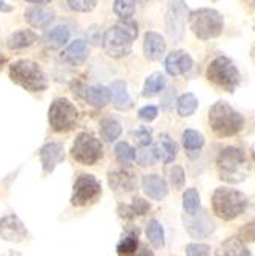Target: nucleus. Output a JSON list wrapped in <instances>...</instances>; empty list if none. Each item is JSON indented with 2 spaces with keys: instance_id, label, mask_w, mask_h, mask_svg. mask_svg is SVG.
<instances>
[{
  "instance_id": "nucleus-14",
  "label": "nucleus",
  "mask_w": 255,
  "mask_h": 256,
  "mask_svg": "<svg viewBox=\"0 0 255 256\" xmlns=\"http://www.w3.org/2000/svg\"><path fill=\"white\" fill-rule=\"evenodd\" d=\"M108 182H109V188L114 192L128 194L137 188V176L131 170L117 169L108 174Z\"/></svg>"
},
{
  "instance_id": "nucleus-1",
  "label": "nucleus",
  "mask_w": 255,
  "mask_h": 256,
  "mask_svg": "<svg viewBox=\"0 0 255 256\" xmlns=\"http://www.w3.org/2000/svg\"><path fill=\"white\" fill-rule=\"evenodd\" d=\"M138 36L137 23L131 18H122L120 23L106 30L103 36V50L112 58H123L132 52V42Z\"/></svg>"
},
{
  "instance_id": "nucleus-17",
  "label": "nucleus",
  "mask_w": 255,
  "mask_h": 256,
  "mask_svg": "<svg viewBox=\"0 0 255 256\" xmlns=\"http://www.w3.org/2000/svg\"><path fill=\"white\" fill-rule=\"evenodd\" d=\"M54 18H56V12L51 8H46V6H39V5L31 6L25 12V20L33 28H37V30L48 28L54 22Z\"/></svg>"
},
{
  "instance_id": "nucleus-29",
  "label": "nucleus",
  "mask_w": 255,
  "mask_h": 256,
  "mask_svg": "<svg viewBox=\"0 0 255 256\" xmlns=\"http://www.w3.org/2000/svg\"><path fill=\"white\" fill-rule=\"evenodd\" d=\"M100 134L108 143L115 142L122 135V124L114 118H105L100 123Z\"/></svg>"
},
{
  "instance_id": "nucleus-9",
  "label": "nucleus",
  "mask_w": 255,
  "mask_h": 256,
  "mask_svg": "<svg viewBox=\"0 0 255 256\" xmlns=\"http://www.w3.org/2000/svg\"><path fill=\"white\" fill-rule=\"evenodd\" d=\"M73 158L83 166H94L103 156V146L100 140L89 132H80L71 148Z\"/></svg>"
},
{
  "instance_id": "nucleus-40",
  "label": "nucleus",
  "mask_w": 255,
  "mask_h": 256,
  "mask_svg": "<svg viewBox=\"0 0 255 256\" xmlns=\"http://www.w3.org/2000/svg\"><path fill=\"white\" fill-rule=\"evenodd\" d=\"M169 181L175 189H181L184 184V172L180 166H174L169 170Z\"/></svg>"
},
{
  "instance_id": "nucleus-10",
  "label": "nucleus",
  "mask_w": 255,
  "mask_h": 256,
  "mask_svg": "<svg viewBox=\"0 0 255 256\" xmlns=\"http://www.w3.org/2000/svg\"><path fill=\"white\" fill-rule=\"evenodd\" d=\"M102 195V184L100 181L89 174H82L77 176L73 186V195H71V204L74 207H83L88 204H92L99 200Z\"/></svg>"
},
{
  "instance_id": "nucleus-18",
  "label": "nucleus",
  "mask_w": 255,
  "mask_h": 256,
  "mask_svg": "<svg viewBox=\"0 0 255 256\" xmlns=\"http://www.w3.org/2000/svg\"><path fill=\"white\" fill-rule=\"evenodd\" d=\"M88 54H89V48L86 42L79 38V40H74L69 46H66L60 54V58L73 66H79L85 63V60L88 58Z\"/></svg>"
},
{
  "instance_id": "nucleus-16",
  "label": "nucleus",
  "mask_w": 255,
  "mask_h": 256,
  "mask_svg": "<svg viewBox=\"0 0 255 256\" xmlns=\"http://www.w3.org/2000/svg\"><path fill=\"white\" fill-rule=\"evenodd\" d=\"M166 51V42L157 32H146L143 40V54L151 62H158L165 56Z\"/></svg>"
},
{
  "instance_id": "nucleus-33",
  "label": "nucleus",
  "mask_w": 255,
  "mask_h": 256,
  "mask_svg": "<svg viewBox=\"0 0 255 256\" xmlns=\"http://www.w3.org/2000/svg\"><path fill=\"white\" fill-rule=\"evenodd\" d=\"M181 142L186 150H198L204 144V136L195 129H186L181 135Z\"/></svg>"
},
{
  "instance_id": "nucleus-21",
  "label": "nucleus",
  "mask_w": 255,
  "mask_h": 256,
  "mask_svg": "<svg viewBox=\"0 0 255 256\" xmlns=\"http://www.w3.org/2000/svg\"><path fill=\"white\" fill-rule=\"evenodd\" d=\"M85 100L88 102V104H91L96 109H103L111 103V94L109 89L102 86V84H94L86 89L85 94Z\"/></svg>"
},
{
  "instance_id": "nucleus-6",
  "label": "nucleus",
  "mask_w": 255,
  "mask_h": 256,
  "mask_svg": "<svg viewBox=\"0 0 255 256\" xmlns=\"http://www.w3.org/2000/svg\"><path fill=\"white\" fill-rule=\"evenodd\" d=\"M189 26L200 40L215 38L223 31V16L211 8L195 10L189 14Z\"/></svg>"
},
{
  "instance_id": "nucleus-2",
  "label": "nucleus",
  "mask_w": 255,
  "mask_h": 256,
  "mask_svg": "<svg viewBox=\"0 0 255 256\" xmlns=\"http://www.w3.org/2000/svg\"><path fill=\"white\" fill-rule=\"evenodd\" d=\"M10 78L28 92H42L48 88V77L40 64L28 58H20L11 63Z\"/></svg>"
},
{
  "instance_id": "nucleus-25",
  "label": "nucleus",
  "mask_w": 255,
  "mask_h": 256,
  "mask_svg": "<svg viewBox=\"0 0 255 256\" xmlns=\"http://www.w3.org/2000/svg\"><path fill=\"white\" fill-rule=\"evenodd\" d=\"M184 227L189 232V235L194 238H204L214 230V222L207 218V215H201L198 220H191L184 222Z\"/></svg>"
},
{
  "instance_id": "nucleus-15",
  "label": "nucleus",
  "mask_w": 255,
  "mask_h": 256,
  "mask_svg": "<svg viewBox=\"0 0 255 256\" xmlns=\"http://www.w3.org/2000/svg\"><path fill=\"white\" fill-rule=\"evenodd\" d=\"M166 72L172 77L186 74L192 68V58L188 52L184 51H172L165 62Z\"/></svg>"
},
{
  "instance_id": "nucleus-28",
  "label": "nucleus",
  "mask_w": 255,
  "mask_h": 256,
  "mask_svg": "<svg viewBox=\"0 0 255 256\" xmlns=\"http://www.w3.org/2000/svg\"><path fill=\"white\" fill-rule=\"evenodd\" d=\"M221 253L227 256H249L250 254V252L244 246V241L240 240V236L227 238L221 244Z\"/></svg>"
},
{
  "instance_id": "nucleus-49",
  "label": "nucleus",
  "mask_w": 255,
  "mask_h": 256,
  "mask_svg": "<svg viewBox=\"0 0 255 256\" xmlns=\"http://www.w3.org/2000/svg\"><path fill=\"white\" fill-rule=\"evenodd\" d=\"M252 28H253V30H255V16H253V17H252Z\"/></svg>"
},
{
  "instance_id": "nucleus-34",
  "label": "nucleus",
  "mask_w": 255,
  "mask_h": 256,
  "mask_svg": "<svg viewBox=\"0 0 255 256\" xmlns=\"http://www.w3.org/2000/svg\"><path fill=\"white\" fill-rule=\"evenodd\" d=\"M138 248V230H131L128 235L122 238V241L117 244V253L119 254H132Z\"/></svg>"
},
{
  "instance_id": "nucleus-39",
  "label": "nucleus",
  "mask_w": 255,
  "mask_h": 256,
  "mask_svg": "<svg viewBox=\"0 0 255 256\" xmlns=\"http://www.w3.org/2000/svg\"><path fill=\"white\" fill-rule=\"evenodd\" d=\"M134 136L140 146H151V143H152V132H151V129H148L145 126H138L134 130Z\"/></svg>"
},
{
  "instance_id": "nucleus-36",
  "label": "nucleus",
  "mask_w": 255,
  "mask_h": 256,
  "mask_svg": "<svg viewBox=\"0 0 255 256\" xmlns=\"http://www.w3.org/2000/svg\"><path fill=\"white\" fill-rule=\"evenodd\" d=\"M183 208L188 215H195L200 208V195L197 189H188L183 194Z\"/></svg>"
},
{
  "instance_id": "nucleus-7",
  "label": "nucleus",
  "mask_w": 255,
  "mask_h": 256,
  "mask_svg": "<svg viewBox=\"0 0 255 256\" xmlns=\"http://www.w3.org/2000/svg\"><path fill=\"white\" fill-rule=\"evenodd\" d=\"M206 77L211 83L227 92H234L240 83V72L237 66L224 56H220L209 63L206 69Z\"/></svg>"
},
{
  "instance_id": "nucleus-41",
  "label": "nucleus",
  "mask_w": 255,
  "mask_h": 256,
  "mask_svg": "<svg viewBox=\"0 0 255 256\" xmlns=\"http://www.w3.org/2000/svg\"><path fill=\"white\" fill-rule=\"evenodd\" d=\"M240 240L247 241V242H255V221L244 224L240 228Z\"/></svg>"
},
{
  "instance_id": "nucleus-19",
  "label": "nucleus",
  "mask_w": 255,
  "mask_h": 256,
  "mask_svg": "<svg viewBox=\"0 0 255 256\" xmlns=\"http://www.w3.org/2000/svg\"><path fill=\"white\" fill-rule=\"evenodd\" d=\"M142 188H143L145 195L152 198V200H155V201H161L168 195V184H166V181L161 176L155 175V174L143 176Z\"/></svg>"
},
{
  "instance_id": "nucleus-24",
  "label": "nucleus",
  "mask_w": 255,
  "mask_h": 256,
  "mask_svg": "<svg viewBox=\"0 0 255 256\" xmlns=\"http://www.w3.org/2000/svg\"><path fill=\"white\" fill-rule=\"evenodd\" d=\"M154 149H155L157 158H161V160H163V162H166V164H169V162H172L175 160L177 152H178L177 143L168 135H161L157 146Z\"/></svg>"
},
{
  "instance_id": "nucleus-46",
  "label": "nucleus",
  "mask_w": 255,
  "mask_h": 256,
  "mask_svg": "<svg viewBox=\"0 0 255 256\" xmlns=\"http://www.w3.org/2000/svg\"><path fill=\"white\" fill-rule=\"evenodd\" d=\"M5 63H7V58H5V56H4L2 52H0V72H2V69H4Z\"/></svg>"
},
{
  "instance_id": "nucleus-3",
  "label": "nucleus",
  "mask_w": 255,
  "mask_h": 256,
  "mask_svg": "<svg viewBox=\"0 0 255 256\" xmlns=\"http://www.w3.org/2000/svg\"><path fill=\"white\" fill-rule=\"evenodd\" d=\"M209 124L218 136H232L241 130L244 120L227 102H217L209 109Z\"/></svg>"
},
{
  "instance_id": "nucleus-44",
  "label": "nucleus",
  "mask_w": 255,
  "mask_h": 256,
  "mask_svg": "<svg viewBox=\"0 0 255 256\" xmlns=\"http://www.w3.org/2000/svg\"><path fill=\"white\" fill-rule=\"evenodd\" d=\"M0 11H2V12H11L13 11V6L8 5L5 0H0Z\"/></svg>"
},
{
  "instance_id": "nucleus-35",
  "label": "nucleus",
  "mask_w": 255,
  "mask_h": 256,
  "mask_svg": "<svg viewBox=\"0 0 255 256\" xmlns=\"http://www.w3.org/2000/svg\"><path fill=\"white\" fill-rule=\"evenodd\" d=\"M137 164L142 166V168H146V166H154L155 161L158 160L157 158V154H155V149L154 148H149V146H140L137 150H135V158Z\"/></svg>"
},
{
  "instance_id": "nucleus-38",
  "label": "nucleus",
  "mask_w": 255,
  "mask_h": 256,
  "mask_svg": "<svg viewBox=\"0 0 255 256\" xmlns=\"http://www.w3.org/2000/svg\"><path fill=\"white\" fill-rule=\"evenodd\" d=\"M99 0H68V6L76 12H91L97 6Z\"/></svg>"
},
{
  "instance_id": "nucleus-37",
  "label": "nucleus",
  "mask_w": 255,
  "mask_h": 256,
  "mask_svg": "<svg viewBox=\"0 0 255 256\" xmlns=\"http://www.w3.org/2000/svg\"><path fill=\"white\" fill-rule=\"evenodd\" d=\"M114 12L120 18H131L135 12V0H114Z\"/></svg>"
},
{
  "instance_id": "nucleus-20",
  "label": "nucleus",
  "mask_w": 255,
  "mask_h": 256,
  "mask_svg": "<svg viewBox=\"0 0 255 256\" xmlns=\"http://www.w3.org/2000/svg\"><path fill=\"white\" fill-rule=\"evenodd\" d=\"M111 102L117 110H128L132 106V100L128 94L126 83L123 80H115L109 86Z\"/></svg>"
},
{
  "instance_id": "nucleus-23",
  "label": "nucleus",
  "mask_w": 255,
  "mask_h": 256,
  "mask_svg": "<svg viewBox=\"0 0 255 256\" xmlns=\"http://www.w3.org/2000/svg\"><path fill=\"white\" fill-rule=\"evenodd\" d=\"M37 34L31 30H20L13 32L7 38V46L10 50H23V48H30L31 44L37 42Z\"/></svg>"
},
{
  "instance_id": "nucleus-27",
  "label": "nucleus",
  "mask_w": 255,
  "mask_h": 256,
  "mask_svg": "<svg viewBox=\"0 0 255 256\" xmlns=\"http://www.w3.org/2000/svg\"><path fill=\"white\" fill-rule=\"evenodd\" d=\"M166 86V78L163 74H160V72H154L151 74L146 82H145V86H143V92H142V96L143 97H154L157 94H160L161 90H163V88Z\"/></svg>"
},
{
  "instance_id": "nucleus-12",
  "label": "nucleus",
  "mask_w": 255,
  "mask_h": 256,
  "mask_svg": "<svg viewBox=\"0 0 255 256\" xmlns=\"http://www.w3.org/2000/svg\"><path fill=\"white\" fill-rule=\"evenodd\" d=\"M0 238L10 242H22L28 238V230L19 216L7 215L0 220Z\"/></svg>"
},
{
  "instance_id": "nucleus-45",
  "label": "nucleus",
  "mask_w": 255,
  "mask_h": 256,
  "mask_svg": "<svg viewBox=\"0 0 255 256\" xmlns=\"http://www.w3.org/2000/svg\"><path fill=\"white\" fill-rule=\"evenodd\" d=\"M28 4H34V5H43V4H51L53 0H27Z\"/></svg>"
},
{
  "instance_id": "nucleus-13",
  "label": "nucleus",
  "mask_w": 255,
  "mask_h": 256,
  "mask_svg": "<svg viewBox=\"0 0 255 256\" xmlns=\"http://www.w3.org/2000/svg\"><path fill=\"white\" fill-rule=\"evenodd\" d=\"M40 162H42V169L45 174H53L57 164L65 160V148L63 143L60 142H51L46 143L40 148L39 150Z\"/></svg>"
},
{
  "instance_id": "nucleus-42",
  "label": "nucleus",
  "mask_w": 255,
  "mask_h": 256,
  "mask_svg": "<svg viewBox=\"0 0 255 256\" xmlns=\"http://www.w3.org/2000/svg\"><path fill=\"white\" fill-rule=\"evenodd\" d=\"M186 254L189 256H204V254H209L211 253V247L209 246H204V244H189L186 246Z\"/></svg>"
},
{
  "instance_id": "nucleus-8",
  "label": "nucleus",
  "mask_w": 255,
  "mask_h": 256,
  "mask_svg": "<svg viewBox=\"0 0 255 256\" xmlns=\"http://www.w3.org/2000/svg\"><path fill=\"white\" fill-rule=\"evenodd\" d=\"M79 120V110L68 98H56L48 110V122L54 132L63 134L73 130Z\"/></svg>"
},
{
  "instance_id": "nucleus-31",
  "label": "nucleus",
  "mask_w": 255,
  "mask_h": 256,
  "mask_svg": "<svg viewBox=\"0 0 255 256\" xmlns=\"http://www.w3.org/2000/svg\"><path fill=\"white\" fill-rule=\"evenodd\" d=\"M146 236H148V241L155 248H160V247L165 246V232H163V227H161V224L157 220H151L148 222Z\"/></svg>"
},
{
  "instance_id": "nucleus-48",
  "label": "nucleus",
  "mask_w": 255,
  "mask_h": 256,
  "mask_svg": "<svg viewBox=\"0 0 255 256\" xmlns=\"http://www.w3.org/2000/svg\"><path fill=\"white\" fill-rule=\"evenodd\" d=\"M250 58H252V62L255 63V46L250 50Z\"/></svg>"
},
{
  "instance_id": "nucleus-30",
  "label": "nucleus",
  "mask_w": 255,
  "mask_h": 256,
  "mask_svg": "<svg viewBox=\"0 0 255 256\" xmlns=\"http://www.w3.org/2000/svg\"><path fill=\"white\" fill-rule=\"evenodd\" d=\"M197 108H198V100L192 92L183 94L177 100V112L180 117H189V115H192L197 110Z\"/></svg>"
},
{
  "instance_id": "nucleus-11",
  "label": "nucleus",
  "mask_w": 255,
  "mask_h": 256,
  "mask_svg": "<svg viewBox=\"0 0 255 256\" xmlns=\"http://www.w3.org/2000/svg\"><path fill=\"white\" fill-rule=\"evenodd\" d=\"M188 16V6L183 0H171L168 11V32L172 38H181L184 22Z\"/></svg>"
},
{
  "instance_id": "nucleus-26",
  "label": "nucleus",
  "mask_w": 255,
  "mask_h": 256,
  "mask_svg": "<svg viewBox=\"0 0 255 256\" xmlns=\"http://www.w3.org/2000/svg\"><path fill=\"white\" fill-rule=\"evenodd\" d=\"M151 210V206L143 198H134L129 206L120 204L119 206V214L125 220H132L134 216H143Z\"/></svg>"
},
{
  "instance_id": "nucleus-32",
  "label": "nucleus",
  "mask_w": 255,
  "mask_h": 256,
  "mask_svg": "<svg viewBox=\"0 0 255 256\" xmlns=\"http://www.w3.org/2000/svg\"><path fill=\"white\" fill-rule=\"evenodd\" d=\"M114 154H115L117 161L123 168H129L134 162V158H135V149L129 143H125V142H120V143L115 144Z\"/></svg>"
},
{
  "instance_id": "nucleus-47",
  "label": "nucleus",
  "mask_w": 255,
  "mask_h": 256,
  "mask_svg": "<svg viewBox=\"0 0 255 256\" xmlns=\"http://www.w3.org/2000/svg\"><path fill=\"white\" fill-rule=\"evenodd\" d=\"M250 155H252V160L255 161V143H253L252 148H250Z\"/></svg>"
},
{
  "instance_id": "nucleus-43",
  "label": "nucleus",
  "mask_w": 255,
  "mask_h": 256,
  "mask_svg": "<svg viewBox=\"0 0 255 256\" xmlns=\"http://www.w3.org/2000/svg\"><path fill=\"white\" fill-rule=\"evenodd\" d=\"M157 115H158V109L154 104H148L138 110V117H140L143 122H152V120H155Z\"/></svg>"
},
{
  "instance_id": "nucleus-5",
  "label": "nucleus",
  "mask_w": 255,
  "mask_h": 256,
  "mask_svg": "<svg viewBox=\"0 0 255 256\" xmlns=\"http://www.w3.org/2000/svg\"><path fill=\"white\" fill-rule=\"evenodd\" d=\"M247 206L246 196L235 189L218 188L212 194V210L214 214L224 221H230L240 216Z\"/></svg>"
},
{
  "instance_id": "nucleus-22",
  "label": "nucleus",
  "mask_w": 255,
  "mask_h": 256,
  "mask_svg": "<svg viewBox=\"0 0 255 256\" xmlns=\"http://www.w3.org/2000/svg\"><path fill=\"white\" fill-rule=\"evenodd\" d=\"M43 43L51 50H60L68 43L69 40V30L65 25H57L51 28L50 31H46L42 37Z\"/></svg>"
},
{
  "instance_id": "nucleus-4",
  "label": "nucleus",
  "mask_w": 255,
  "mask_h": 256,
  "mask_svg": "<svg viewBox=\"0 0 255 256\" xmlns=\"http://www.w3.org/2000/svg\"><path fill=\"white\" fill-rule=\"evenodd\" d=\"M220 178L226 182H241L246 178L247 158L243 149L230 146L223 149L217 158Z\"/></svg>"
}]
</instances>
